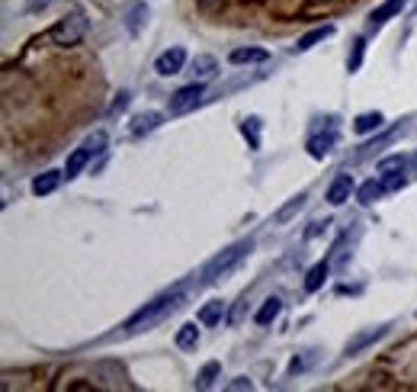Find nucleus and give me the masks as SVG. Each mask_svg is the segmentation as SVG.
<instances>
[{
	"mask_svg": "<svg viewBox=\"0 0 417 392\" xmlns=\"http://www.w3.org/2000/svg\"><path fill=\"white\" fill-rule=\"evenodd\" d=\"M183 303H186V293H183V286L170 289V293H164V296L151 299V303H145L138 312L132 315V319L122 325L126 328V335H142V331H151L154 325H161V321H167L177 309H183Z\"/></svg>",
	"mask_w": 417,
	"mask_h": 392,
	"instance_id": "f257e3e1",
	"label": "nucleus"
},
{
	"mask_svg": "<svg viewBox=\"0 0 417 392\" xmlns=\"http://www.w3.org/2000/svg\"><path fill=\"white\" fill-rule=\"evenodd\" d=\"M254 251V238H244V241H235L231 248H225L221 254H215L209 264L203 267V283H219L221 277H228L241 261Z\"/></svg>",
	"mask_w": 417,
	"mask_h": 392,
	"instance_id": "f03ea898",
	"label": "nucleus"
},
{
	"mask_svg": "<svg viewBox=\"0 0 417 392\" xmlns=\"http://www.w3.org/2000/svg\"><path fill=\"white\" fill-rule=\"evenodd\" d=\"M84 36H87V16L80 10H74L71 16H64L61 23H55L52 32H48V39L55 42V45H78Z\"/></svg>",
	"mask_w": 417,
	"mask_h": 392,
	"instance_id": "7ed1b4c3",
	"label": "nucleus"
},
{
	"mask_svg": "<svg viewBox=\"0 0 417 392\" xmlns=\"http://www.w3.org/2000/svg\"><path fill=\"white\" fill-rule=\"evenodd\" d=\"M203 94H205V87L199 84V80H193V84L180 87L177 94L170 96V116H183V112L196 110V106L203 103Z\"/></svg>",
	"mask_w": 417,
	"mask_h": 392,
	"instance_id": "20e7f679",
	"label": "nucleus"
},
{
	"mask_svg": "<svg viewBox=\"0 0 417 392\" xmlns=\"http://www.w3.org/2000/svg\"><path fill=\"white\" fill-rule=\"evenodd\" d=\"M183 64H186V52H183L180 45H173V48H167L164 55H158L154 71H158L161 78H173V74L183 71Z\"/></svg>",
	"mask_w": 417,
	"mask_h": 392,
	"instance_id": "39448f33",
	"label": "nucleus"
},
{
	"mask_svg": "<svg viewBox=\"0 0 417 392\" xmlns=\"http://www.w3.org/2000/svg\"><path fill=\"white\" fill-rule=\"evenodd\" d=\"M388 335V325H376V328H366L360 331V335H353L350 341H346V357H356V354H363L370 344H376V341H382V337Z\"/></svg>",
	"mask_w": 417,
	"mask_h": 392,
	"instance_id": "423d86ee",
	"label": "nucleus"
},
{
	"mask_svg": "<svg viewBox=\"0 0 417 392\" xmlns=\"http://www.w3.org/2000/svg\"><path fill=\"white\" fill-rule=\"evenodd\" d=\"M404 3H408V0H386L382 7H376V10L370 13V29H382V26H386L392 16L402 13Z\"/></svg>",
	"mask_w": 417,
	"mask_h": 392,
	"instance_id": "0eeeda50",
	"label": "nucleus"
},
{
	"mask_svg": "<svg viewBox=\"0 0 417 392\" xmlns=\"http://www.w3.org/2000/svg\"><path fill=\"white\" fill-rule=\"evenodd\" d=\"M193 80H199V84H205V80H212L215 74H219V61H215L212 55H196L193 58Z\"/></svg>",
	"mask_w": 417,
	"mask_h": 392,
	"instance_id": "6e6552de",
	"label": "nucleus"
},
{
	"mask_svg": "<svg viewBox=\"0 0 417 392\" xmlns=\"http://www.w3.org/2000/svg\"><path fill=\"white\" fill-rule=\"evenodd\" d=\"M350 193H353V177H350V174H340L337 180H334V184L328 187V203L340 206V203L350 200Z\"/></svg>",
	"mask_w": 417,
	"mask_h": 392,
	"instance_id": "1a4fd4ad",
	"label": "nucleus"
},
{
	"mask_svg": "<svg viewBox=\"0 0 417 392\" xmlns=\"http://www.w3.org/2000/svg\"><path fill=\"white\" fill-rule=\"evenodd\" d=\"M334 145H337V136H334V132L312 136L308 138V154H312V158H328V154L334 152Z\"/></svg>",
	"mask_w": 417,
	"mask_h": 392,
	"instance_id": "9d476101",
	"label": "nucleus"
},
{
	"mask_svg": "<svg viewBox=\"0 0 417 392\" xmlns=\"http://www.w3.org/2000/svg\"><path fill=\"white\" fill-rule=\"evenodd\" d=\"M61 177L64 174H58V170H45V174H39L36 180H32V193H36V196H48V193H55L58 184H61Z\"/></svg>",
	"mask_w": 417,
	"mask_h": 392,
	"instance_id": "9b49d317",
	"label": "nucleus"
},
{
	"mask_svg": "<svg viewBox=\"0 0 417 392\" xmlns=\"http://www.w3.org/2000/svg\"><path fill=\"white\" fill-rule=\"evenodd\" d=\"M279 312H283V299H279V296H270L267 303L257 309V315H254V319H257V325H273V321L279 319Z\"/></svg>",
	"mask_w": 417,
	"mask_h": 392,
	"instance_id": "f8f14e48",
	"label": "nucleus"
},
{
	"mask_svg": "<svg viewBox=\"0 0 417 392\" xmlns=\"http://www.w3.org/2000/svg\"><path fill=\"white\" fill-rule=\"evenodd\" d=\"M270 52L267 48H235L228 55L231 64H257V61H267Z\"/></svg>",
	"mask_w": 417,
	"mask_h": 392,
	"instance_id": "ddd939ff",
	"label": "nucleus"
},
{
	"mask_svg": "<svg viewBox=\"0 0 417 392\" xmlns=\"http://www.w3.org/2000/svg\"><path fill=\"white\" fill-rule=\"evenodd\" d=\"M145 23H148V7L138 0V3H132V7H129V13H126V29L132 32V36H138Z\"/></svg>",
	"mask_w": 417,
	"mask_h": 392,
	"instance_id": "4468645a",
	"label": "nucleus"
},
{
	"mask_svg": "<svg viewBox=\"0 0 417 392\" xmlns=\"http://www.w3.org/2000/svg\"><path fill=\"white\" fill-rule=\"evenodd\" d=\"M328 273H331V264H328V261H318V264L305 273V289L308 293H318V289L324 286V280H328Z\"/></svg>",
	"mask_w": 417,
	"mask_h": 392,
	"instance_id": "2eb2a0df",
	"label": "nucleus"
},
{
	"mask_svg": "<svg viewBox=\"0 0 417 392\" xmlns=\"http://www.w3.org/2000/svg\"><path fill=\"white\" fill-rule=\"evenodd\" d=\"M221 315H225V303H221V299H212V303H205L203 309H199V325L212 328V325L221 321Z\"/></svg>",
	"mask_w": 417,
	"mask_h": 392,
	"instance_id": "dca6fc26",
	"label": "nucleus"
},
{
	"mask_svg": "<svg viewBox=\"0 0 417 392\" xmlns=\"http://www.w3.org/2000/svg\"><path fill=\"white\" fill-rule=\"evenodd\" d=\"M90 158H94V154H90V152L84 148V145H80L78 152H74L71 158H68V164H64V177H68V180H74V177H78L80 170L87 168V161H90Z\"/></svg>",
	"mask_w": 417,
	"mask_h": 392,
	"instance_id": "f3484780",
	"label": "nucleus"
},
{
	"mask_svg": "<svg viewBox=\"0 0 417 392\" xmlns=\"http://www.w3.org/2000/svg\"><path fill=\"white\" fill-rule=\"evenodd\" d=\"M158 126H161V112H142V116L132 119V136H148Z\"/></svg>",
	"mask_w": 417,
	"mask_h": 392,
	"instance_id": "a211bd4d",
	"label": "nucleus"
},
{
	"mask_svg": "<svg viewBox=\"0 0 417 392\" xmlns=\"http://www.w3.org/2000/svg\"><path fill=\"white\" fill-rule=\"evenodd\" d=\"M334 36V26H321V29H312L308 36H302L299 39V45H295V52H308V48H315L318 42H324V39H331Z\"/></svg>",
	"mask_w": 417,
	"mask_h": 392,
	"instance_id": "6ab92c4d",
	"label": "nucleus"
},
{
	"mask_svg": "<svg viewBox=\"0 0 417 392\" xmlns=\"http://www.w3.org/2000/svg\"><path fill=\"white\" fill-rule=\"evenodd\" d=\"M382 122H386V116H382V112H363V116H356L353 129L360 132V136H366V132H379V129H382Z\"/></svg>",
	"mask_w": 417,
	"mask_h": 392,
	"instance_id": "aec40b11",
	"label": "nucleus"
},
{
	"mask_svg": "<svg viewBox=\"0 0 417 392\" xmlns=\"http://www.w3.org/2000/svg\"><path fill=\"white\" fill-rule=\"evenodd\" d=\"M402 136V129H392V132H386V136H379L376 142H370V145H363V152L356 154V161H363V158H372V154L376 152H382V148H386L388 142H395V138Z\"/></svg>",
	"mask_w": 417,
	"mask_h": 392,
	"instance_id": "412c9836",
	"label": "nucleus"
},
{
	"mask_svg": "<svg viewBox=\"0 0 417 392\" xmlns=\"http://www.w3.org/2000/svg\"><path fill=\"white\" fill-rule=\"evenodd\" d=\"M196 344H199V328L196 325H183L177 331V347L180 351H196Z\"/></svg>",
	"mask_w": 417,
	"mask_h": 392,
	"instance_id": "4be33fe9",
	"label": "nucleus"
},
{
	"mask_svg": "<svg viewBox=\"0 0 417 392\" xmlns=\"http://www.w3.org/2000/svg\"><path fill=\"white\" fill-rule=\"evenodd\" d=\"M219 373H221V363H219V361H209L203 370H199L196 386H199V389H209V386H212L215 379H219Z\"/></svg>",
	"mask_w": 417,
	"mask_h": 392,
	"instance_id": "5701e85b",
	"label": "nucleus"
},
{
	"mask_svg": "<svg viewBox=\"0 0 417 392\" xmlns=\"http://www.w3.org/2000/svg\"><path fill=\"white\" fill-rule=\"evenodd\" d=\"M241 132H244L247 145L257 152V148H260V119H257V116H247V119L241 122Z\"/></svg>",
	"mask_w": 417,
	"mask_h": 392,
	"instance_id": "b1692460",
	"label": "nucleus"
},
{
	"mask_svg": "<svg viewBox=\"0 0 417 392\" xmlns=\"http://www.w3.org/2000/svg\"><path fill=\"white\" fill-rule=\"evenodd\" d=\"M382 193H386V184H376V180H366V184L360 187V193H356V196H360V203H366V206H370V203H376L379 196H382Z\"/></svg>",
	"mask_w": 417,
	"mask_h": 392,
	"instance_id": "393cba45",
	"label": "nucleus"
},
{
	"mask_svg": "<svg viewBox=\"0 0 417 392\" xmlns=\"http://www.w3.org/2000/svg\"><path fill=\"white\" fill-rule=\"evenodd\" d=\"M305 200H308L305 193H299V196H292V200H289V203H286V206H283V209H279V212H276V222H289V219H292V216H295V212H299V209H302V206H305Z\"/></svg>",
	"mask_w": 417,
	"mask_h": 392,
	"instance_id": "a878e982",
	"label": "nucleus"
},
{
	"mask_svg": "<svg viewBox=\"0 0 417 392\" xmlns=\"http://www.w3.org/2000/svg\"><path fill=\"white\" fill-rule=\"evenodd\" d=\"M408 168V158L404 154H392V158L379 161V174H398V170Z\"/></svg>",
	"mask_w": 417,
	"mask_h": 392,
	"instance_id": "bb28decb",
	"label": "nucleus"
},
{
	"mask_svg": "<svg viewBox=\"0 0 417 392\" xmlns=\"http://www.w3.org/2000/svg\"><path fill=\"white\" fill-rule=\"evenodd\" d=\"M363 52H366V42L356 39V42H353V52H350V58H346V68H350V71H360V64H363Z\"/></svg>",
	"mask_w": 417,
	"mask_h": 392,
	"instance_id": "cd10ccee",
	"label": "nucleus"
},
{
	"mask_svg": "<svg viewBox=\"0 0 417 392\" xmlns=\"http://www.w3.org/2000/svg\"><path fill=\"white\" fill-rule=\"evenodd\" d=\"M84 148L90 154H103V152H106V132H94V136L84 142Z\"/></svg>",
	"mask_w": 417,
	"mask_h": 392,
	"instance_id": "c85d7f7f",
	"label": "nucleus"
},
{
	"mask_svg": "<svg viewBox=\"0 0 417 392\" xmlns=\"http://www.w3.org/2000/svg\"><path fill=\"white\" fill-rule=\"evenodd\" d=\"M315 363V354H305V357H292L289 363V377H299V373H305L308 367Z\"/></svg>",
	"mask_w": 417,
	"mask_h": 392,
	"instance_id": "c756f323",
	"label": "nucleus"
},
{
	"mask_svg": "<svg viewBox=\"0 0 417 392\" xmlns=\"http://www.w3.org/2000/svg\"><path fill=\"white\" fill-rule=\"evenodd\" d=\"M244 312H247V296H241L235 303V312L228 315V321H231V325H241V321H244Z\"/></svg>",
	"mask_w": 417,
	"mask_h": 392,
	"instance_id": "7c9ffc66",
	"label": "nucleus"
},
{
	"mask_svg": "<svg viewBox=\"0 0 417 392\" xmlns=\"http://www.w3.org/2000/svg\"><path fill=\"white\" fill-rule=\"evenodd\" d=\"M382 184H386V190H402L404 177L402 174H382Z\"/></svg>",
	"mask_w": 417,
	"mask_h": 392,
	"instance_id": "2f4dec72",
	"label": "nucleus"
},
{
	"mask_svg": "<svg viewBox=\"0 0 417 392\" xmlns=\"http://www.w3.org/2000/svg\"><path fill=\"white\" fill-rule=\"evenodd\" d=\"M55 3V0H26V13H42Z\"/></svg>",
	"mask_w": 417,
	"mask_h": 392,
	"instance_id": "473e14b6",
	"label": "nucleus"
},
{
	"mask_svg": "<svg viewBox=\"0 0 417 392\" xmlns=\"http://www.w3.org/2000/svg\"><path fill=\"white\" fill-rule=\"evenodd\" d=\"M228 389H231V392H241V389H254V383H251V379H247V377H237V379H231V383H228Z\"/></svg>",
	"mask_w": 417,
	"mask_h": 392,
	"instance_id": "72a5a7b5",
	"label": "nucleus"
},
{
	"mask_svg": "<svg viewBox=\"0 0 417 392\" xmlns=\"http://www.w3.org/2000/svg\"><path fill=\"white\" fill-rule=\"evenodd\" d=\"M126 106H129V94H119V100L112 103V110H110V112H122Z\"/></svg>",
	"mask_w": 417,
	"mask_h": 392,
	"instance_id": "f704fd0d",
	"label": "nucleus"
},
{
	"mask_svg": "<svg viewBox=\"0 0 417 392\" xmlns=\"http://www.w3.org/2000/svg\"><path fill=\"white\" fill-rule=\"evenodd\" d=\"M199 3H203V7H209V10H212L215 3H219V0H199Z\"/></svg>",
	"mask_w": 417,
	"mask_h": 392,
	"instance_id": "c9c22d12",
	"label": "nucleus"
},
{
	"mask_svg": "<svg viewBox=\"0 0 417 392\" xmlns=\"http://www.w3.org/2000/svg\"><path fill=\"white\" fill-rule=\"evenodd\" d=\"M411 168H414V174H417V152H414V158H411Z\"/></svg>",
	"mask_w": 417,
	"mask_h": 392,
	"instance_id": "e433bc0d",
	"label": "nucleus"
}]
</instances>
